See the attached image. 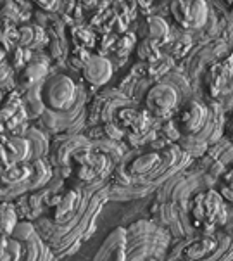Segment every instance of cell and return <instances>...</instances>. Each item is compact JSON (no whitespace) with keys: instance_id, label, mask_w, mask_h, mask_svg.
Returning a JSON list of instances; mask_svg holds the SVG:
<instances>
[{"instance_id":"1","label":"cell","mask_w":233,"mask_h":261,"mask_svg":"<svg viewBox=\"0 0 233 261\" xmlns=\"http://www.w3.org/2000/svg\"><path fill=\"white\" fill-rule=\"evenodd\" d=\"M47 104L54 109H66L74 100V83L68 76H55L45 92Z\"/></svg>"},{"instance_id":"2","label":"cell","mask_w":233,"mask_h":261,"mask_svg":"<svg viewBox=\"0 0 233 261\" xmlns=\"http://www.w3.org/2000/svg\"><path fill=\"white\" fill-rule=\"evenodd\" d=\"M173 14L185 28H199L206 23L208 6L204 2H177L173 4Z\"/></svg>"},{"instance_id":"3","label":"cell","mask_w":233,"mask_h":261,"mask_svg":"<svg viewBox=\"0 0 233 261\" xmlns=\"http://www.w3.org/2000/svg\"><path fill=\"white\" fill-rule=\"evenodd\" d=\"M177 92L169 85H156L147 95V106L156 116H166L177 106Z\"/></svg>"},{"instance_id":"4","label":"cell","mask_w":233,"mask_h":261,"mask_svg":"<svg viewBox=\"0 0 233 261\" xmlns=\"http://www.w3.org/2000/svg\"><path fill=\"white\" fill-rule=\"evenodd\" d=\"M112 74V66L105 57L92 56L85 63V76L94 85H102V83L109 82Z\"/></svg>"},{"instance_id":"5","label":"cell","mask_w":233,"mask_h":261,"mask_svg":"<svg viewBox=\"0 0 233 261\" xmlns=\"http://www.w3.org/2000/svg\"><path fill=\"white\" fill-rule=\"evenodd\" d=\"M206 118H208V111L206 108L199 102H190L185 108V113H183V126H185V132L188 134H197L200 130L202 125H204Z\"/></svg>"},{"instance_id":"6","label":"cell","mask_w":233,"mask_h":261,"mask_svg":"<svg viewBox=\"0 0 233 261\" xmlns=\"http://www.w3.org/2000/svg\"><path fill=\"white\" fill-rule=\"evenodd\" d=\"M6 156H7V165H19V161H23L30 156V142L26 139H21V137H14V139H9L6 144Z\"/></svg>"},{"instance_id":"7","label":"cell","mask_w":233,"mask_h":261,"mask_svg":"<svg viewBox=\"0 0 233 261\" xmlns=\"http://www.w3.org/2000/svg\"><path fill=\"white\" fill-rule=\"evenodd\" d=\"M157 163H159V156H157L156 152L143 154V156L137 158L133 163H131V173L133 175H147L157 166Z\"/></svg>"},{"instance_id":"8","label":"cell","mask_w":233,"mask_h":261,"mask_svg":"<svg viewBox=\"0 0 233 261\" xmlns=\"http://www.w3.org/2000/svg\"><path fill=\"white\" fill-rule=\"evenodd\" d=\"M216 249V242L213 239H202V241H197L187 249V258L188 259H202L208 254H211Z\"/></svg>"},{"instance_id":"9","label":"cell","mask_w":233,"mask_h":261,"mask_svg":"<svg viewBox=\"0 0 233 261\" xmlns=\"http://www.w3.org/2000/svg\"><path fill=\"white\" fill-rule=\"evenodd\" d=\"M32 170L24 165H12L9 166L7 170L2 171V182L4 184H9V185H14V184H19L21 180L28 178Z\"/></svg>"},{"instance_id":"10","label":"cell","mask_w":233,"mask_h":261,"mask_svg":"<svg viewBox=\"0 0 233 261\" xmlns=\"http://www.w3.org/2000/svg\"><path fill=\"white\" fill-rule=\"evenodd\" d=\"M16 225V213L9 204H0V233H11Z\"/></svg>"},{"instance_id":"11","label":"cell","mask_w":233,"mask_h":261,"mask_svg":"<svg viewBox=\"0 0 233 261\" xmlns=\"http://www.w3.org/2000/svg\"><path fill=\"white\" fill-rule=\"evenodd\" d=\"M149 33H151L152 38L162 40L168 35V24L162 17H151L149 19Z\"/></svg>"},{"instance_id":"12","label":"cell","mask_w":233,"mask_h":261,"mask_svg":"<svg viewBox=\"0 0 233 261\" xmlns=\"http://www.w3.org/2000/svg\"><path fill=\"white\" fill-rule=\"evenodd\" d=\"M40 28H30V26H24V28L19 30V38H21V43L23 45H32L37 38V32Z\"/></svg>"},{"instance_id":"13","label":"cell","mask_w":233,"mask_h":261,"mask_svg":"<svg viewBox=\"0 0 233 261\" xmlns=\"http://www.w3.org/2000/svg\"><path fill=\"white\" fill-rule=\"evenodd\" d=\"M133 43H135V38L131 37V35H126V37L120 40V43H118V54L126 56V52H130V48Z\"/></svg>"},{"instance_id":"14","label":"cell","mask_w":233,"mask_h":261,"mask_svg":"<svg viewBox=\"0 0 233 261\" xmlns=\"http://www.w3.org/2000/svg\"><path fill=\"white\" fill-rule=\"evenodd\" d=\"M2 57H4V50L0 48V59H2Z\"/></svg>"},{"instance_id":"15","label":"cell","mask_w":233,"mask_h":261,"mask_svg":"<svg viewBox=\"0 0 233 261\" xmlns=\"http://www.w3.org/2000/svg\"><path fill=\"white\" fill-rule=\"evenodd\" d=\"M2 171H4V170H2V165H0V175H2Z\"/></svg>"},{"instance_id":"16","label":"cell","mask_w":233,"mask_h":261,"mask_svg":"<svg viewBox=\"0 0 233 261\" xmlns=\"http://www.w3.org/2000/svg\"><path fill=\"white\" fill-rule=\"evenodd\" d=\"M149 261H156V259H149Z\"/></svg>"}]
</instances>
